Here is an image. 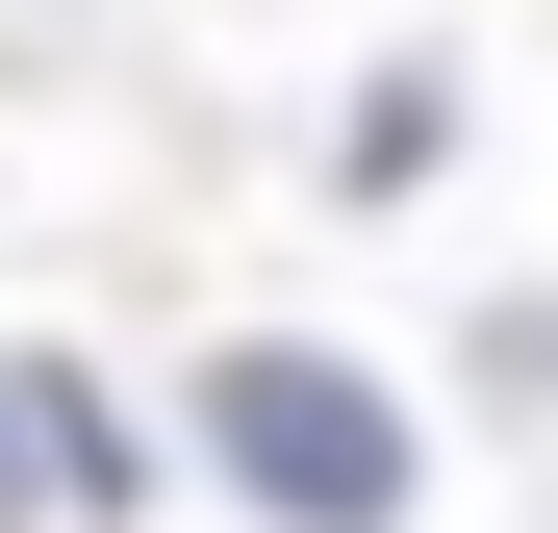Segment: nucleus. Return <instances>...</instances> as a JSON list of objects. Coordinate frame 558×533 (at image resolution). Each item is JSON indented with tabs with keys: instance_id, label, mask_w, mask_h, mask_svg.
Returning <instances> with one entry per match:
<instances>
[{
	"instance_id": "1",
	"label": "nucleus",
	"mask_w": 558,
	"mask_h": 533,
	"mask_svg": "<svg viewBox=\"0 0 558 533\" xmlns=\"http://www.w3.org/2000/svg\"><path fill=\"white\" fill-rule=\"evenodd\" d=\"M204 432H229V483L305 508V533H381V508H407V432H381V381H330V355H229Z\"/></svg>"
},
{
	"instance_id": "2",
	"label": "nucleus",
	"mask_w": 558,
	"mask_h": 533,
	"mask_svg": "<svg viewBox=\"0 0 558 533\" xmlns=\"http://www.w3.org/2000/svg\"><path fill=\"white\" fill-rule=\"evenodd\" d=\"M0 508H26V432H0Z\"/></svg>"
}]
</instances>
